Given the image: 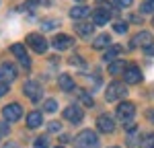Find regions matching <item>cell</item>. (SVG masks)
Returning <instances> with one entry per match:
<instances>
[{
  "label": "cell",
  "instance_id": "6da1fadb",
  "mask_svg": "<svg viewBox=\"0 0 154 148\" xmlns=\"http://www.w3.org/2000/svg\"><path fill=\"white\" fill-rule=\"evenodd\" d=\"M115 113H117V119H119V122L125 123V130L131 132V130H134L131 119H134V115H136V105L130 103V101H123V103H119V105H117Z\"/></svg>",
  "mask_w": 154,
  "mask_h": 148
},
{
  "label": "cell",
  "instance_id": "7a4b0ae2",
  "mask_svg": "<svg viewBox=\"0 0 154 148\" xmlns=\"http://www.w3.org/2000/svg\"><path fill=\"white\" fill-rule=\"evenodd\" d=\"M74 146L76 148H99V138H97V134L93 130H82L74 138Z\"/></svg>",
  "mask_w": 154,
  "mask_h": 148
},
{
  "label": "cell",
  "instance_id": "3957f363",
  "mask_svg": "<svg viewBox=\"0 0 154 148\" xmlns=\"http://www.w3.org/2000/svg\"><path fill=\"white\" fill-rule=\"evenodd\" d=\"M27 43H29V48L37 51V54H45L48 51V41H45V37L39 35V33H29L27 35Z\"/></svg>",
  "mask_w": 154,
  "mask_h": 148
},
{
  "label": "cell",
  "instance_id": "277c9868",
  "mask_svg": "<svg viewBox=\"0 0 154 148\" xmlns=\"http://www.w3.org/2000/svg\"><path fill=\"white\" fill-rule=\"evenodd\" d=\"M128 95V88L125 85H121V82H111V85L105 88V99L107 101H117V99L125 97Z\"/></svg>",
  "mask_w": 154,
  "mask_h": 148
},
{
  "label": "cell",
  "instance_id": "5b68a950",
  "mask_svg": "<svg viewBox=\"0 0 154 148\" xmlns=\"http://www.w3.org/2000/svg\"><path fill=\"white\" fill-rule=\"evenodd\" d=\"M123 80H125V85H138V82H142V70L138 66H125Z\"/></svg>",
  "mask_w": 154,
  "mask_h": 148
},
{
  "label": "cell",
  "instance_id": "8992f818",
  "mask_svg": "<svg viewBox=\"0 0 154 148\" xmlns=\"http://www.w3.org/2000/svg\"><path fill=\"white\" fill-rule=\"evenodd\" d=\"M21 115H23V107L19 103H11L2 109V117L6 122H17V119H21Z\"/></svg>",
  "mask_w": 154,
  "mask_h": 148
},
{
  "label": "cell",
  "instance_id": "52a82bcc",
  "mask_svg": "<svg viewBox=\"0 0 154 148\" xmlns=\"http://www.w3.org/2000/svg\"><path fill=\"white\" fill-rule=\"evenodd\" d=\"M97 128L103 132V134H113L115 132V122L111 115H99L97 117Z\"/></svg>",
  "mask_w": 154,
  "mask_h": 148
},
{
  "label": "cell",
  "instance_id": "ba28073f",
  "mask_svg": "<svg viewBox=\"0 0 154 148\" xmlns=\"http://www.w3.org/2000/svg\"><path fill=\"white\" fill-rule=\"evenodd\" d=\"M82 115H84V111L80 109L78 105H68V107L64 109V117H66L68 122H72V123L82 122Z\"/></svg>",
  "mask_w": 154,
  "mask_h": 148
},
{
  "label": "cell",
  "instance_id": "9c48e42d",
  "mask_svg": "<svg viewBox=\"0 0 154 148\" xmlns=\"http://www.w3.org/2000/svg\"><path fill=\"white\" fill-rule=\"evenodd\" d=\"M11 51L21 60V64H23V68H29L31 66V60H29V56H27V49H25V45L23 43H14L11 48Z\"/></svg>",
  "mask_w": 154,
  "mask_h": 148
},
{
  "label": "cell",
  "instance_id": "30bf717a",
  "mask_svg": "<svg viewBox=\"0 0 154 148\" xmlns=\"http://www.w3.org/2000/svg\"><path fill=\"white\" fill-rule=\"evenodd\" d=\"M23 91L27 93V97L31 99V101H39V97H41V86H39V82H33V80L25 82Z\"/></svg>",
  "mask_w": 154,
  "mask_h": 148
},
{
  "label": "cell",
  "instance_id": "8fae6325",
  "mask_svg": "<svg viewBox=\"0 0 154 148\" xmlns=\"http://www.w3.org/2000/svg\"><path fill=\"white\" fill-rule=\"evenodd\" d=\"M131 45L150 48V45H152V33H148V31H140L138 35H134V39H131Z\"/></svg>",
  "mask_w": 154,
  "mask_h": 148
},
{
  "label": "cell",
  "instance_id": "7c38bea8",
  "mask_svg": "<svg viewBox=\"0 0 154 148\" xmlns=\"http://www.w3.org/2000/svg\"><path fill=\"white\" fill-rule=\"evenodd\" d=\"M111 14H113V11H107V8H97L95 12H93V23L95 25H105L111 21Z\"/></svg>",
  "mask_w": 154,
  "mask_h": 148
},
{
  "label": "cell",
  "instance_id": "4fadbf2b",
  "mask_svg": "<svg viewBox=\"0 0 154 148\" xmlns=\"http://www.w3.org/2000/svg\"><path fill=\"white\" fill-rule=\"evenodd\" d=\"M72 43H74V39H72L70 35H64V33H62V35H56L54 41H51V45L56 49H68Z\"/></svg>",
  "mask_w": 154,
  "mask_h": 148
},
{
  "label": "cell",
  "instance_id": "5bb4252c",
  "mask_svg": "<svg viewBox=\"0 0 154 148\" xmlns=\"http://www.w3.org/2000/svg\"><path fill=\"white\" fill-rule=\"evenodd\" d=\"M17 78V68L12 64H2L0 66V80H14Z\"/></svg>",
  "mask_w": 154,
  "mask_h": 148
},
{
  "label": "cell",
  "instance_id": "9a60e30c",
  "mask_svg": "<svg viewBox=\"0 0 154 148\" xmlns=\"http://www.w3.org/2000/svg\"><path fill=\"white\" fill-rule=\"evenodd\" d=\"M43 123V115L39 113V111H31L29 115H27V125L31 128V130H35V128H39Z\"/></svg>",
  "mask_w": 154,
  "mask_h": 148
},
{
  "label": "cell",
  "instance_id": "2e32d148",
  "mask_svg": "<svg viewBox=\"0 0 154 148\" xmlns=\"http://www.w3.org/2000/svg\"><path fill=\"white\" fill-rule=\"evenodd\" d=\"M88 6H82V4H78V6H72L70 8V17L72 19H76V21H80V19H86L88 17Z\"/></svg>",
  "mask_w": 154,
  "mask_h": 148
},
{
  "label": "cell",
  "instance_id": "e0dca14e",
  "mask_svg": "<svg viewBox=\"0 0 154 148\" xmlns=\"http://www.w3.org/2000/svg\"><path fill=\"white\" fill-rule=\"evenodd\" d=\"M58 85H60V88H62V91L70 93L72 88H74V80H72V76H70V74H60Z\"/></svg>",
  "mask_w": 154,
  "mask_h": 148
},
{
  "label": "cell",
  "instance_id": "ac0fdd59",
  "mask_svg": "<svg viewBox=\"0 0 154 148\" xmlns=\"http://www.w3.org/2000/svg\"><path fill=\"white\" fill-rule=\"evenodd\" d=\"M111 45V37L107 35V33H101L99 37H95V41H93V48L95 49H107Z\"/></svg>",
  "mask_w": 154,
  "mask_h": 148
},
{
  "label": "cell",
  "instance_id": "d6986e66",
  "mask_svg": "<svg viewBox=\"0 0 154 148\" xmlns=\"http://www.w3.org/2000/svg\"><path fill=\"white\" fill-rule=\"evenodd\" d=\"M119 54H121V48L119 45H109L105 51V56H103V60L105 62H115V58H117Z\"/></svg>",
  "mask_w": 154,
  "mask_h": 148
},
{
  "label": "cell",
  "instance_id": "ffe728a7",
  "mask_svg": "<svg viewBox=\"0 0 154 148\" xmlns=\"http://www.w3.org/2000/svg\"><path fill=\"white\" fill-rule=\"evenodd\" d=\"M76 33L80 37H84V39H88V37L93 35V25H84V23L76 25Z\"/></svg>",
  "mask_w": 154,
  "mask_h": 148
},
{
  "label": "cell",
  "instance_id": "44dd1931",
  "mask_svg": "<svg viewBox=\"0 0 154 148\" xmlns=\"http://www.w3.org/2000/svg\"><path fill=\"white\" fill-rule=\"evenodd\" d=\"M107 70H109V74H113V76H115V74H119V72H123V70H125V64H123V60H115V62H111V64H109V68H107Z\"/></svg>",
  "mask_w": 154,
  "mask_h": 148
},
{
  "label": "cell",
  "instance_id": "7402d4cb",
  "mask_svg": "<svg viewBox=\"0 0 154 148\" xmlns=\"http://www.w3.org/2000/svg\"><path fill=\"white\" fill-rule=\"evenodd\" d=\"M43 109L48 111V113H54V111L58 109V101H56V99H48V101L43 103Z\"/></svg>",
  "mask_w": 154,
  "mask_h": 148
},
{
  "label": "cell",
  "instance_id": "603a6c76",
  "mask_svg": "<svg viewBox=\"0 0 154 148\" xmlns=\"http://www.w3.org/2000/svg\"><path fill=\"white\" fill-rule=\"evenodd\" d=\"M33 146H35V148H48V146H49L48 136H41V138H37L35 142H33Z\"/></svg>",
  "mask_w": 154,
  "mask_h": 148
},
{
  "label": "cell",
  "instance_id": "cb8c5ba5",
  "mask_svg": "<svg viewBox=\"0 0 154 148\" xmlns=\"http://www.w3.org/2000/svg\"><path fill=\"white\" fill-rule=\"evenodd\" d=\"M113 29H115V33H125V31H128V23L117 21V23H113Z\"/></svg>",
  "mask_w": 154,
  "mask_h": 148
},
{
  "label": "cell",
  "instance_id": "d4e9b609",
  "mask_svg": "<svg viewBox=\"0 0 154 148\" xmlns=\"http://www.w3.org/2000/svg\"><path fill=\"white\" fill-rule=\"evenodd\" d=\"M78 97H80V101H82L84 105H93V97H91V95H86L84 91H78Z\"/></svg>",
  "mask_w": 154,
  "mask_h": 148
},
{
  "label": "cell",
  "instance_id": "484cf974",
  "mask_svg": "<svg viewBox=\"0 0 154 148\" xmlns=\"http://www.w3.org/2000/svg\"><path fill=\"white\" fill-rule=\"evenodd\" d=\"M144 148H154V134H148L146 138H144Z\"/></svg>",
  "mask_w": 154,
  "mask_h": 148
},
{
  "label": "cell",
  "instance_id": "4316f807",
  "mask_svg": "<svg viewBox=\"0 0 154 148\" xmlns=\"http://www.w3.org/2000/svg\"><path fill=\"white\" fill-rule=\"evenodd\" d=\"M142 12H154V0H148L142 4Z\"/></svg>",
  "mask_w": 154,
  "mask_h": 148
},
{
  "label": "cell",
  "instance_id": "83f0119b",
  "mask_svg": "<svg viewBox=\"0 0 154 148\" xmlns=\"http://www.w3.org/2000/svg\"><path fill=\"white\" fill-rule=\"evenodd\" d=\"M48 130H49V132H60V130H62V123H60V122H51L48 125Z\"/></svg>",
  "mask_w": 154,
  "mask_h": 148
},
{
  "label": "cell",
  "instance_id": "f1b7e54d",
  "mask_svg": "<svg viewBox=\"0 0 154 148\" xmlns=\"http://www.w3.org/2000/svg\"><path fill=\"white\" fill-rule=\"evenodd\" d=\"M113 2H115L117 6H123V8H125V6H130L134 0H113Z\"/></svg>",
  "mask_w": 154,
  "mask_h": 148
},
{
  "label": "cell",
  "instance_id": "f546056e",
  "mask_svg": "<svg viewBox=\"0 0 154 148\" xmlns=\"http://www.w3.org/2000/svg\"><path fill=\"white\" fill-rule=\"evenodd\" d=\"M0 134H2V136H6V134H8V125H6V122H2V123H0Z\"/></svg>",
  "mask_w": 154,
  "mask_h": 148
},
{
  "label": "cell",
  "instance_id": "4dcf8cb0",
  "mask_svg": "<svg viewBox=\"0 0 154 148\" xmlns=\"http://www.w3.org/2000/svg\"><path fill=\"white\" fill-rule=\"evenodd\" d=\"M4 93H8V85H6V82H0V97H2Z\"/></svg>",
  "mask_w": 154,
  "mask_h": 148
},
{
  "label": "cell",
  "instance_id": "1f68e13d",
  "mask_svg": "<svg viewBox=\"0 0 154 148\" xmlns=\"http://www.w3.org/2000/svg\"><path fill=\"white\" fill-rule=\"evenodd\" d=\"M54 25H58V23H54V21H45V23H43V29L49 31V29H54Z\"/></svg>",
  "mask_w": 154,
  "mask_h": 148
},
{
  "label": "cell",
  "instance_id": "d6a6232c",
  "mask_svg": "<svg viewBox=\"0 0 154 148\" xmlns=\"http://www.w3.org/2000/svg\"><path fill=\"white\" fill-rule=\"evenodd\" d=\"M2 148H19V144H14V142H6Z\"/></svg>",
  "mask_w": 154,
  "mask_h": 148
},
{
  "label": "cell",
  "instance_id": "836d02e7",
  "mask_svg": "<svg viewBox=\"0 0 154 148\" xmlns=\"http://www.w3.org/2000/svg\"><path fill=\"white\" fill-rule=\"evenodd\" d=\"M148 117H150V119L154 122V111H150V113H148Z\"/></svg>",
  "mask_w": 154,
  "mask_h": 148
},
{
  "label": "cell",
  "instance_id": "e575fe53",
  "mask_svg": "<svg viewBox=\"0 0 154 148\" xmlns=\"http://www.w3.org/2000/svg\"><path fill=\"white\" fill-rule=\"evenodd\" d=\"M78 2H84V0H78Z\"/></svg>",
  "mask_w": 154,
  "mask_h": 148
},
{
  "label": "cell",
  "instance_id": "d590c367",
  "mask_svg": "<svg viewBox=\"0 0 154 148\" xmlns=\"http://www.w3.org/2000/svg\"><path fill=\"white\" fill-rule=\"evenodd\" d=\"M152 25H154V19H152Z\"/></svg>",
  "mask_w": 154,
  "mask_h": 148
},
{
  "label": "cell",
  "instance_id": "8d00e7d4",
  "mask_svg": "<svg viewBox=\"0 0 154 148\" xmlns=\"http://www.w3.org/2000/svg\"><path fill=\"white\" fill-rule=\"evenodd\" d=\"M56 148H62V146H56Z\"/></svg>",
  "mask_w": 154,
  "mask_h": 148
}]
</instances>
